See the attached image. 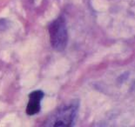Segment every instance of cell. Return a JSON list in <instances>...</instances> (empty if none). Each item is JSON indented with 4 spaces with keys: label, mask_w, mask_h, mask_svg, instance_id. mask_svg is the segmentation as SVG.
Segmentation results:
<instances>
[{
    "label": "cell",
    "mask_w": 135,
    "mask_h": 127,
    "mask_svg": "<svg viewBox=\"0 0 135 127\" xmlns=\"http://www.w3.org/2000/svg\"><path fill=\"white\" fill-rule=\"evenodd\" d=\"M49 34L52 48L58 51H64L67 45L68 36L66 25L63 17H59L51 23L49 25Z\"/></svg>",
    "instance_id": "6da1fadb"
},
{
    "label": "cell",
    "mask_w": 135,
    "mask_h": 127,
    "mask_svg": "<svg viewBox=\"0 0 135 127\" xmlns=\"http://www.w3.org/2000/svg\"><path fill=\"white\" fill-rule=\"evenodd\" d=\"M78 111V103L64 105L55 112L49 122L51 126H71L73 125Z\"/></svg>",
    "instance_id": "7a4b0ae2"
},
{
    "label": "cell",
    "mask_w": 135,
    "mask_h": 127,
    "mask_svg": "<svg viewBox=\"0 0 135 127\" xmlns=\"http://www.w3.org/2000/svg\"><path fill=\"white\" fill-rule=\"evenodd\" d=\"M45 96V93L42 91H34L29 95V102L26 107V114L32 116L38 113L41 109L40 102Z\"/></svg>",
    "instance_id": "3957f363"
}]
</instances>
